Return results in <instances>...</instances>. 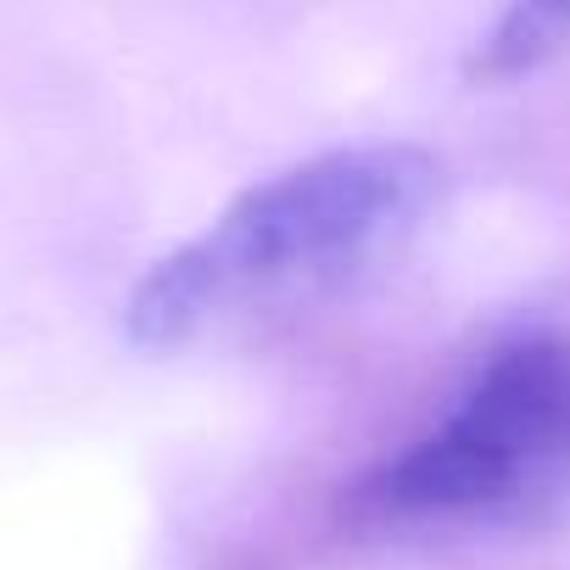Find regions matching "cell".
<instances>
[{
  "mask_svg": "<svg viewBox=\"0 0 570 570\" xmlns=\"http://www.w3.org/2000/svg\"><path fill=\"white\" fill-rule=\"evenodd\" d=\"M442 196V163L420 146H347L235 196L207 229L157 257L124 303L146 353L190 347L246 314L314 297L403 246Z\"/></svg>",
  "mask_w": 570,
  "mask_h": 570,
  "instance_id": "obj_1",
  "label": "cell"
},
{
  "mask_svg": "<svg viewBox=\"0 0 570 570\" xmlns=\"http://www.w3.org/2000/svg\"><path fill=\"white\" fill-rule=\"evenodd\" d=\"M570 503V336L531 331L487 353L453 409L342 498L381 542L531 531Z\"/></svg>",
  "mask_w": 570,
  "mask_h": 570,
  "instance_id": "obj_2",
  "label": "cell"
},
{
  "mask_svg": "<svg viewBox=\"0 0 570 570\" xmlns=\"http://www.w3.org/2000/svg\"><path fill=\"white\" fill-rule=\"evenodd\" d=\"M570 51V0H503V12L470 51V79L503 85Z\"/></svg>",
  "mask_w": 570,
  "mask_h": 570,
  "instance_id": "obj_3",
  "label": "cell"
}]
</instances>
